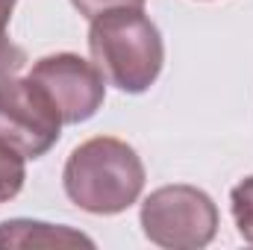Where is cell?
<instances>
[{
	"instance_id": "obj_5",
	"label": "cell",
	"mask_w": 253,
	"mask_h": 250,
	"mask_svg": "<svg viewBox=\"0 0 253 250\" xmlns=\"http://www.w3.org/2000/svg\"><path fill=\"white\" fill-rule=\"evenodd\" d=\"M30 77L53 97L65 124H83L106 100V80L97 65L77 53H53L33 65Z\"/></svg>"
},
{
	"instance_id": "obj_3",
	"label": "cell",
	"mask_w": 253,
	"mask_h": 250,
	"mask_svg": "<svg viewBox=\"0 0 253 250\" xmlns=\"http://www.w3.org/2000/svg\"><path fill=\"white\" fill-rule=\"evenodd\" d=\"M144 239L165 250H200L218 236V206L197 186H162L138 212Z\"/></svg>"
},
{
	"instance_id": "obj_6",
	"label": "cell",
	"mask_w": 253,
	"mask_h": 250,
	"mask_svg": "<svg viewBox=\"0 0 253 250\" xmlns=\"http://www.w3.org/2000/svg\"><path fill=\"white\" fill-rule=\"evenodd\" d=\"M94 248V242L65 224H44L30 218H12L0 224V250L9 248Z\"/></svg>"
},
{
	"instance_id": "obj_4",
	"label": "cell",
	"mask_w": 253,
	"mask_h": 250,
	"mask_svg": "<svg viewBox=\"0 0 253 250\" xmlns=\"http://www.w3.org/2000/svg\"><path fill=\"white\" fill-rule=\"evenodd\" d=\"M53 97L33 77H0V141L24 159H42L62 135Z\"/></svg>"
},
{
	"instance_id": "obj_8",
	"label": "cell",
	"mask_w": 253,
	"mask_h": 250,
	"mask_svg": "<svg viewBox=\"0 0 253 250\" xmlns=\"http://www.w3.org/2000/svg\"><path fill=\"white\" fill-rule=\"evenodd\" d=\"M24 156L18 150H12L9 144L0 141V203H9L12 197L21 194L24 180H27V168H24Z\"/></svg>"
},
{
	"instance_id": "obj_9",
	"label": "cell",
	"mask_w": 253,
	"mask_h": 250,
	"mask_svg": "<svg viewBox=\"0 0 253 250\" xmlns=\"http://www.w3.org/2000/svg\"><path fill=\"white\" fill-rule=\"evenodd\" d=\"M230 209H233V221L239 236L253 245V177H245L239 186L230 191Z\"/></svg>"
},
{
	"instance_id": "obj_7",
	"label": "cell",
	"mask_w": 253,
	"mask_h": 250,
	"mask_svg": "<svg viewBox=\"0 0 253 250\" xmlns=\"http://www.w3.org/2000/svg\"><path fill=\"white\" fill-rule=\"evenodd\" d=\"M18 0H0V77H12L27 65V50L9 39V21Z\"/></svg>"
},
{
	"instance_id": "obj_10",
	"label": "cell",
	"mask_w": 253,
	"mask_h": 250,
	"mask_svg": "<svg viewBox=\"0 0 253 250\" xmlns=\"http://www.w3.org/2000/svg\"><path fill=\"white\" fill-rule=\"evenodd\" d=\"M71 3H74V9H77L83 18L94 21L97 15L112 12V9H144L147 0H71Z\"/></svg>"
},
{
	"instance_id": "obj_1",
	"label": "cell",
	"mask_w": 253,
	"mask_h": 250,
	"mask_svg": "<svg viewBox=\"0 0 253 250\" xmlns=\"http://www.w3.org/2000/svg\"><path fill=\"white\" fill-rule=\"evenodd\" d=\"M144 162L121 138L94 135L71 150L62 171L65 194L91 215H121L144 191Z\"/></svg>"
},
{
	"instance_id": "obj_2",
	"label": "cell",
	"mask_w": 253,
	"mask_h": 250,
	"mask_svg": "<svg viewBox=\"0 0 253 250\" xmlns=\"http://www.w3.org/2000/svg\"><path fill=\"white\" fill-rule=\"evenodd\" d=\"M88 53L109 85L144 94L162 74L165 42L144 9H112L91 21Z\"/></svg>"
}]
</instances>
